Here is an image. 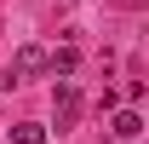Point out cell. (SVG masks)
Instances as JSON below:
<instances>
[{
  "mask_svg": "<svg viewBox=\"0 0 149 144\" xmlns=\"http://www.w3.org/2000/svg\"><path fill=\"white\" fill-rule=\"evenodd\" d=\"M52 104H57V133H63V127H74V115H80V87H74L69 75L57 81V92H52Z\"/></svg>",
  "mask_w": 149,
  "mask_h": 144,
  "instance_id": "6da1fadb",
  "label": "cell"
},
{
  "mask_svg": "<svg viewBox=\"0 0 149 144\" xmlns=\"http://www.w3.org/2000/svg\"><path fill=\"white\" fill-rule=\"evenodd\" d=\"M46 69V52L40 46H17V58H12V81H29V75Z\"/></svg>",
  "mask_w": 149,
  "mask_h": 144,
  "instance_id": "7a4b0ae2",
  "label": "cell"
},
{
  "mask_svg": "<svg viewBox=\"0 0 149 144\" xmlns=\"http://www.w3.org/2000/svg\"><path fill=\"white\" fill-rule=\"evenodd\" d=\"M46 69H52L57 81H63V75H74V69H80V52H74V46H57V52L46 58Z\"/></svg>",
  "mask_w": 149,
  "mask_h": 144,
  "instance_id": "3957f363",
  "label": "cell"
},
{
  "mask_svg": "<svg viewBox=\"0 0 149 144\" xmlns=\"http://www.w3.org/2000/svg\"><path fill=\"white\" fill-rule=\"evenodd\" d=\"M109 133L115 138H138V133H143V115H138V109H120V115L109 121Z\"/></svg>",
  "mask_w": 149,
  "mask_h": 144,
  "instance_id": "277c9868",
  "label": "cell"
},
{
  "mask_svg": "<svg viewBox=\"0 0 149 144\" xmlns=\"http://www.w3.org/2000/svg\"><path fill=\"white\" fill-rule=\"evenodd\" d=\"M12 144H46V127L40 121H17L12 127Z\"/></svg>",
  "mask_w": 149,
  "mask_h": 144,
  "instance_id": "5b68a950",
  "label": "cell"
}]
</instances>
